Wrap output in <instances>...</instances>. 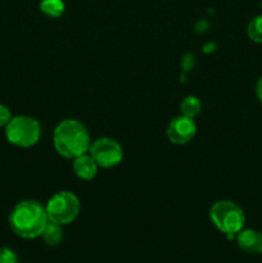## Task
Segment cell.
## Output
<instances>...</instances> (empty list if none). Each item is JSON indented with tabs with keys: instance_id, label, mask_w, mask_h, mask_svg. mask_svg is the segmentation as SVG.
<instances>
[{
	"instance_id": "obj_1",
	"label": "cell",
	"mask_w": 262,
	"mask_h": 263,
	"mask_svg": "<svg viewBox=\"0 0 262 263\" xmlns=\"http://www.w3.org/2000/svg\"><path fill=\"white\" fill-rule=\"evenodd\" d=\"M45 207L36 200H23L15 204L9 215V226L13 233L23 239L41 236L48 223Z\"/></svg>"
},
{
	"instance_id": "obj_2",
	"label": "cell",
	"mask_w": 262,
	"mask_h": 263,
	"mask_svg": "<svg viewBox=\"0 0 262 263\" xmlns=\"http://www.w3.org/2000/svg\"><path fill=\"white\" fill-rule=\"evenodd\" d=\"M53 143L62 157L74 159L89 152L90 135L80 121L69 118L63 120L54 128Z\"/></svg>"
},
{
	"instance_id": "obj_3",
	"label": "cell",
	"mask_w": 262,
	"mask_h": 263,
	"mask_svg": "<svg viewBox=\"0 0 262 263\" xmlns=\"http://www.w3.org/2000/svg\"><path fill=\"white\" fill-rule=\"evenodd\" d=\"M210 218L218 231L233 238L243 230L246 215L236 203L230 200H218L211 207Z\"/></svg>"
},
{
	"instance_id": "obj_4",
	"label": "cell",
	"mask_w": 262,
	"mask_h": 263,
	"mask_svg": "<svg viewBox=\"0 0 262 263\" xmlns=\"http://www.w3.org/2000/svg\"><path fill=\"white\" fill-rule=\"evenodd\" d=\"M5 136L13 145L30 148L40 140V123L30 116H15L5 126Z\"/></svg>"
},
{
	"instance_id": "obj_5",
	"label": "cell",
	"mask_w": 262,
	"mask_h": 263,
	"mask_svg": "<svg viewBox=\"0 0 262 263\" xmlns=\"http://www.w3.org/2000/svg\"><path fill=\"white\" fill-rule=\"evenodd\" d=\"M80 208L79 198L71 192L55 193L45 205L48 220L62 226L73 222L79 216Z\"/></svg>"
},
{
	"instance_id": "obj_6",
	"label": "cell",
	"mask_w": 262,
	"mask_h": 263,
	"mask_svg": "<svg viewBox=\"0 0 262 263\" xmlns=\"http://www.w3.org/2000/svg\"><path fill=\"white\" fill-rule=\"evenodd\" d=\"M89 154L92 157L97 164L103 168H110L122 162L123 151L122 146L110 138L97 139L90 144Z\"/></svg>"
},
{
	"instance_id": "obj_7",
	"label": "cell",
	"mask_w": 262,
	"mask_h": 263,
	"mask_svg": "<svg viewBox=\"0 0 262 263\" xmlns=\"http://www.w3.org/2000/svg\"><path fill=\"white\" fill-rule=\"evenodd\" d=\"M195 133H197V125L194 120L182 115L171 120L167 127V136L170 141L179 145L189 143L195 136Z\"/></svg>"
},
{
	"instance_id": "obj_8",
	"label": "cell",
	"mask_w": 262,
	"mask_h": 263,
	"mask_svg": "<svg viewBox=\"0 0 262 263\" xmlns=\"http://www.w3.org/2000/svg\"><path fill=\"white\" fill-rule=\"evenodd\" d=\"M236 243L248 254H262V234L253 229H243L236 234Z\"/></svg>"
},
{
	"instance_id": "obj_9",
	"label": "cell",
	"mask_w": 262,
	"mask_h": 263,
	"mask_svg": "<svg viewBox=\"0 0 262 263\" xmlns=\"http://www.w3.org/2000/svg\"><path fill=\"white\" fill-rule=\"evenodd\" d=\"M97 162L92 159L89 152L73 159V171L77 177L82 180H92L98 172Z\"/></svg>"
},
{
	"instance_id": "obj_10",
	"label": "cell",
	"mask_w": 262,
	"mask_h": 263,
	"mask_svg": "<svg viewBox=\"0 0 262 263\" xmlns=\"http://www.w3.org/2000/svg\"><path fill=\"white\" fill-rule=\"evenodd\" d=\"M43 240L46 246H58L59 243L63 239V230H62V225H58L55 222H51V221H48L45 229H44L43 234Z\"/></svg>"
},
{
	"instance_id": "obj_11",
	"label": "cell",
	"mask_w": 262,
	"mask_h": 263,
	"mask_svg": "<svg viewBox=\"0 0 262 263\" xmlns=\"http://www.w3.org/2000/svg\"><path fill=\"white\" fill-rule=\"evenodd\" d=\"M66 5L63 0H41L40 10L50 18H59L64 13Z\"/></svg>"
},
{
	"instance_id": "obj_12",
	"label": "cell",
	"mask_w": 262,
	"mask_h": 263,
	"mask_svg": "<svg viewBox=\"0 0 262 263\" xmlns=\"http://www.w3.org/2000/svg\"><path fill=\"white\" fill-rule=\"evenodd\" d=\"M180 110H181L182 116H186V117L193 118L194 120L202 110V104H200V100L198 99L197 97H193V95H189V97L184 98L180 104Z\"/></svg>"
},
{
	"instance_id": "obj_13",
	"label": "cell",
	"mask_w": 262,
	"mask_h": 263,
	"mask_svg": "<svg viewBox=\"0 0 262 263\" xmlns=\"http://www.w3.org/2000/svg\"><path fill=\"white\" fill-rule=\"evenodd\" d=\"M247 33L252 41L262 44V14L257 15L249 22L248 27H247Z\"/></svg>"
},
{
	"instance_id": "obj_14",
	"label": "cell",
	"mask_w": 262,
	"mask_h": 263,
	"mask_svg": "<svg viewBox=\"0 0 262 263\" xmlns=\"http://www.w3.org/2000/svg\"><path fill=\"white\" fill-rule=\"evenodd\" d=\"M0 263H20L18 257L12 249L7 247H0Z\"/></svg>"
},
{
	"instance_id": "obj_15",
	"label": "cell",
	"mask_w": 262,
	"mask_h": 263,
	"mask_svg": "<svg viewBox=\"0 0 262 263\" xmlns=\"http://www.w3.org/2000/svg\"><path fill=\"white\" fill-rule=\"evenodd\" d=\"M10 120H12V113H10L9 108L5 107L4 104H0V127L7 126Z\"/></svg>"
},
{
	"instance_id": "obj_16",
	"label": "cell",
	"mask_w": 262,
	"mask_h": 263,
	"mask_svg": "<svg viewBox=\"0 0 262 263\" xmlns=\"http://www.w3.org/2000/svg\"><path fill=\"white\" fill-rule=\"evenodd\" d=\"M256 94H257V98H258V100L261 102V104H262V77L258 80V82H257Z\"/></svg>"
},
{
	"instance_id": "obj_17",
	"label": "cell",
	"mask_w": 262,
	"mask_h": 263,
	"mask_svg": "<svg viewBox=\"0 0 262 263\" xmlns=\"http://www.w3.org/2000/svg\"><path fill=\"white\" fill-rule=\"evenodd\" d=\"M261 8H262V3H261Z\"/></svg>"
}]
</instances>
